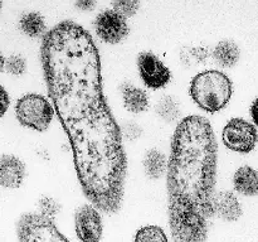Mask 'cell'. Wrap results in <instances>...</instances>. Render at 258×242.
<instances>
[{
	"mask_svg": "<svg viewBox=\"0 0 258 242\" xmlns=\"http://www.w3.org/2000/svg\"><path fill=\"white\" fill-rule=\"evenodd\" d=\"M40 59L83 193L103 213H117L127 159L122 131L103 93L101 59L92 37L77 23L63 20L43 37Z\"/></svg>",
	"mask_w": 258,
	"mask_h": 242,
	"instance_id": "1",
	"label": "cell"
},
{
	"mask_svg": "<svg viewBox=\"0 0 258 242\" xmlns=\"http://www.w3.org/2000/svg\"><path fill=\"white\" fill-rule=\"evenodd\" d=\"M216 134L203 116L178 124L168 161L169 224L174 242H206L214 213Z\"/></svg>",
	"mask_w": 258,
	"mask_h": 242,
	"instance_id": "2",
	"label": "cell"
},
{
	"mask_svg": "<svg viewBox=\"0 0 258 242\" xmlns=\"http://www.w3.org/2000/svg\"><path fill=\"white\" fill-rule=\"evenodd\" d=\"M233 95V83L226 73L207 70L197 73L190 83V96L203 111L216 113L223 110Z\"/></svg>",
	"mask_w": 258,
	"mask_h": 242,
	"instance_id": "3",
	"label": "cell"
},
{
	"mask_svg": "<svg viewBox=\"0 0 258 242\" xmlns=\"http://www.w3.org/2000/svg\"><path fill=\"white\" fill-rule=\"evenodd\" d=\"M54 107L42 95L27 93L15 103V117L20 125L37 131H45L54 117Z\"/></svg>",
	"mask_w": 258,
	"mask_h": 242,
	"instance_id": "4",
	"label": "cell"
},
{
	"mask_svg": "<svg viewBox=\"0 0 258 242\" xmlns=\"http://www.w3.org/2000/svg\"><path fill=\"white\" fill-rule=\"evenodd\" d=\"M19 242H68L54 221L40 213H24L17 223Z\"/></svg>",
	"mask_w": 258,
	"mask_h": 242,
	"instance_id": "5",
	"label": "cell"
},
{
	"mask_svg": "<svg viewBox=\"0 0 258 242\" xmlns=\"http://www.w3.org/2000/svg\"><path fill=\"white\" fill-rule=\"evenodd\" d=\"M222 140L231 150L248 154L256 148L258 143L257 128L244 118H232L224 126Z\"/></svg>",
	"mask_w": 258,
	"mask_h": 242,
	"instance_id": "6",
	"label": "cell"
},
{
	"mask_svg": "<svg viewBox=\"0 0 258 242\" xmlns=\"http://www.w3.org/2000/svg\"><path fill=\"white\" fill-rule=\"evenodd\" d=\"M75 229L81 242H100L103 224L100 212L92 204H83L75 213Z\"/></svg>",
	"mask_w": 258,
	"mask_h": 242,
	"instance_id": "7",
	"label": "cell"
},
{
	"mask_svg": "<svg viewBox=\"0 0 258 242\" xmlns=\"http://www.w3.org/2000/svg\"><path fill=\"white\" fill-rule=\"evenodd\" d=\"M95 29L98 37L108 44H117L128 34L127 20L113 9L103 10L96 17Z\"/></svg>",
	"mask_w": 258,
	"mask_h": 242,
	"instance_id": "8",
	"label": "cell"
},
{
	"mask_svg": "<svg viewBox=\"0 0 258 242\" xmlns=\"http://www.w3.org/2000/svg\"><path fill=\"white\" fill-rule=\"evenodd\" d=\"M138 68L143 82L154 90L165 87L171 80L170 70L153 52H143L138 55Z\"/></svg>",
	"mask_w": 258,
	"mask_h": 242,
	"instance_id": "9",
	"label": "cell"
},
{
	"mask_svg": "<svg viewBox=\"0 0 258 242\" xmlns=\"http://www.w3.org/2000/svg\"><path fill=\"white\" fill-rule=\"evenodd\" d=\"M25 178V164L12 154L0 156V186L4 188H19Z\"/></svg>",
	"mask_w": 258,
	"mask_h": 242,
	"instance_id": "10",
	"label": "cell"
},
{
	"mask_svg": "<svg viewBox=\"0 0 258 242\" xmlns=\"http://www.w3.org/2000/svg\"><path fill=\"white\" fill-rule=\"evenodd\" d=\"M214 213L223 221L234 222L242 216V206L232 192H219L214 196Z\"/></svg>",
	"mask_w": 258,
	"mask_h": 242,
	"instance_id": "11",
	"label": "cell"
},
{
	"mask_svg": "<svg viewBox=\"0 0 258 242\" xmlns=\"http://www.w3.org/2000/svg\"><path fill=\"white\" fill-rule=\"evenodd\" d=\"M234 189L247 197L258 194V171L249 165H243L234 173Z\"/></svg>",
	"mask_w": 258,
	"mask_h": 242,
	"instance_id": "12",
	"label": "cell"
},
{
	"mask_svg": "<svg viewBox=\"0 0 258 242\" xmlns=\"http://www.w3.org/2000/svg\"><path fill=\"white\" fill-rule=\"evenodd\" d=\"M121 91H122V100L126 110L133 113H141L148 110L149 98L145 91L131 83H123L121 86Z\"/></svg>",
	"mask_w": 258,
	"mask_h": 242,
	"instance_id": "13",
	"label": "cell"
},
{
	"mask_svg": "<svg viewBox=\"0 0 258 242\" xmlns=\"http://www.w3.org/2000/svg\"><path fill=\"white\" fill-rule=\"evenodd\" d=\"M213 58L221 67L231 68L238 63L241 58V49L233 40L224 39L216 45L213 50Z\"/></svg>",
	"mask_w": 258,
	"mask_h": 242,
	"instance_id": "14",
	"label": "cell"
},
{
	"mask_svg": "<svg viewBox=\"0 0 258 242\" xmlns=\"http://www.w3.org/2000/svg\"><path fill=\"white\" fill-rule=\"evenodd\" d=\"M144 170L148 178L154 179V180L160 179L168 171L166 156L156 149L146 151L144 156Z\"/></svg>",
	"mask_w": 258,
	"mask_h": 242,
	"instance_id": "15",
	"label": "cell"
},
{
	"mask_svg": "<svg viewBox=\"0 0 258 242\" xmlns=\"http://www.w3.org/2000/svg\"><path fill=\"white\" fill-rule=\"evenodd\" d=\"M19 28L25 35L30 38L44 37L47 34V25L44 18L38 12H28L20 17Z\"/></svg>",
	"mask_w": 258,
	"mask_h": 242,
	"instance_id": "16",
	"label": "cell"
},
{
	"mask_svg": "<svg viewBox=\"0 0 258 242\" xmlns=\"http://www.w3.org/2000/svg\"><path fill=\"white\" fill-rule=\"evenodd\" d=\"M156 113L166 123H173L180 116L179 101L173 96H164L156 105Z\"/></svg>",
	"mask_w": 258,
	"mask_h": 242,
	"instance_id": "17",
	"label": "cell"
},
{
	"mask_svg": "<svg viewBox=\"0 0 258 242\" xmlns=\"http://www.w3.org/2000/svg\"><path fill=\"white\" fill-rule=\"evenodd\" d=\"M135 242H169V239L159 226H145L136 232Z\"/></svg>",
	"mask_w": 258,
	"mask_h": 242,
	"instance_id": "18",
	"label": "cell"
},
{
	"mask_svg": "<svg viewBox=\"0 0 258 242\" xmlns=\"http://www.w3.org/2000/svg\"><path fill=\"white\" fill-rule=\"evenodd\" d=\"M38 206H39V213L44 216L45 218L50 219V221H54L57 214L62 209V206L55 199L50 198V197H43Z\"/></svg>",
	"mask_w": 258,
	"mask_h": 242,
	"instance_id": "19",
	"label": "cell"
},
{
	"mask_svg": "<svg viewBox=\"0 0 258 242\" xmlns=\"http://www.w3.org/2000/svg\"><path fill=\"white\" fill-rule=\"evenodd\" d=\"M5 71L13 76H20L27 71V62L20 55H10L5 59Z\"/></svg>",
	"mask_w": 258,
	"mask_h": 242,
	"instance_id": "20",
	"label": "cell"
},
{
	"mask_svg": "<svg viewBox=\"0 0 258 242\" xmlns=\"http://www.w3.org/2000/svg\"><path fill=\"white\" fill-rule=\"evenodd\" d=\"M139 7H140V3L139 2H128V0H125V2H115L112 4V9L120 13L125 18L135 14L138 12Z\"/></svg>",
	"mask_w": 258,
	"mask_h": 242,
	"instance_id": "21",
	"label": "cell"
},
{
	"mask_svg": "<svg viewBox=\"0 0 258 242\" xmlns=\"http://www.w3.org/2000/svg\"><path fill=\"white\" fill-rule=\"evenodd\" d=\"M9 106H10L9 93H8L7 90L0 85V117H3V116L7 113Z\"/></svg>",
	"mask_w": 258,
	"mask_h": 242,
	"instance_id": "22",
	"label": "cell"
},
{
	"mask_svg": "<svg viewBox=\"0 0 258 242\" xmlns=\"http://www.w3.org/2000/svg\"><path fill=\"white\" fill-rule=\"evenodd\" d=\"M251 115H252V118H253L254 124L258 126V97L253 101V103H252Z\"/></svg>",
	"mask_w": 258,
	"mask_h": 242,
	"instance_id": "23",
	"label": "cell"
},
{
	"mask_svg": "<svg viewBox=\"0 0 258 242\" xmlns=\"http://www.w3.org/2000/svg\"><path fill=\"white\" fill-rule=\"evenodd\" d=\"M95 4H96L95 2H90V0H83V2L76 3V5H77L80 9H85V10L92 9V8L95 7Z\"/></svg>",
	"mask_w": 258,
	"mask_h": 242,
	"instance_id": "24",
	"label": "cell"
},
{
	"mask_svg": "<svg viewBox=\"0 0 258 242\" xmlns=\"http://www.w3.org/2000/svg\"><path fill=\"white\" fill-rule=\"evenodd\" d=\"M4 67H5V58L4 55L2 54V52H0V72L4 70Z\"/></svg>",
	"mask_w": 258,
	"mask_h": 242,
	"instance_id": "25",
	"label": "cell"
},
{
	"mask_svg": "<svg viewBox=\"0 0 258 242\" xmlns=\"http://www.w3.org/2000/svg\"><path fill=\"white\" fill-rule=\"evenodd\" d=\"M0 8H2V2H0Z\"/></svg>",
	"mask_w": 258,
	"mask_h": 242,
	"instance_id": "26",
	"label": "cell"
}]
</instances>
